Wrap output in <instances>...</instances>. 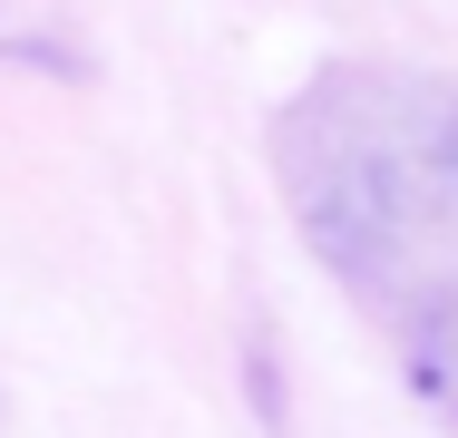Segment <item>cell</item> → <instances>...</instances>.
I'll list each match as a JSON object with an SVG mask.
<instances>
[]
</instances>
